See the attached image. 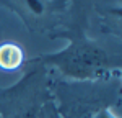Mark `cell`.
Here are the masks:
<instances>
[{
  "instance_id": "6da1fadb",
  "label": "cell",
  "mask_w": 122,
  "mask_h": 118,
  "mask_svg": "<svg viewBox=\"0 0 122 118\" xmlns=\"http://www.w3.org/2000/svg\"><path fill=\"white\" fill-rule=\"evenodd\" d=\"M96 3L98 0H70L59 25L47 33L49 38H64L68 44L62 51L39 54L33 59L56 71L59 77L70 80H93L121 72V39L116 43L111 39L98 41L88 35L91 10Z\"/></svg>"
},
{
  "instance_id": "7a4b0ae2",
  "label": "cell",
  "mask_w": 122,
  "mask_h": 118,
  "mask_svg": "<svg viewBox=\"0 0 122 118\" xmlns=\"http://www.w3.org/2000/svg\"><path fill=\"white\" fill-rule=\"evenodd\" d=\"M49 88L60 118H121V72L93 80H70L51 71Z\"/></svg>"
},
{
  "instance_id": "3957f363",
  "label": "cell",
  "mask_w": 122,
  "mask_h": 118,
  "mask_svg": "<svg viewBox=\"0 0 122 118\" xmlns=\"http://www.w3.org/2000/svg\"><path fill=\"white\" fill-rule=\"evenodd\" d=\"M23 76L10 87L0 88V118H39L41 108L51 100V69L26 59Z\"/></svg>"
},
{
  "instance_id": "277c9868",
  "label": "cell",
  "mask_w": 122,
  "mask_h": 118,
  "mask_svg": "<svg viewBox=\"0 0 122 118\" xmlns=\"http://www.w3.org/2000/svg\"><path fill=\"white\" fill-rule=\"evenodd\" d=\"M70 0H0L11 10L31 33H51L59 25Z\"/></svg>"
},
{
  "instance_id": "5b68a950",
  "label": "cell",
  "mask_w": 122,
  "mask_h": 118,
  "mask_svg": "<svg viewBox=\"0 0 122 118\" xmlns=\"http://www.w3.org/2000/svg\"><path fill=\"white\" fill-rule=\"evenodd\" d=\"M25 53L16 43H2L0 44V69L7 72H15L23 67Z\"/></svg>"
},
{
  "instance_id": "8992f818",
  "label": "cell",
  "mask_w": 122,
  "mask_h": 118,
  "mask_svg": "<svg viewBox=\"0 0 122 118\" xmlns=\"http://www.w3.org/2000/svg\"><path fill=\"white\" fill-rule=\"evenodd\" d=\"M39 118H60V117H59V113H57V110H56V105H54L52 98H51L49 102H46L44 107L41 108Z\"/></svg>"
}]
</instances>
